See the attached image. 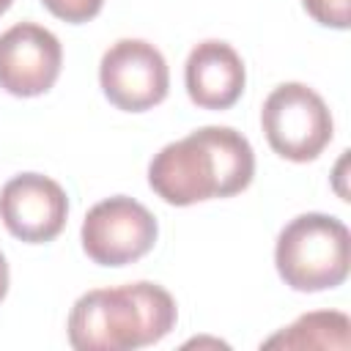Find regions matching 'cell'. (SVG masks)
<instances>
[{
	"label": "cell",
	"mask_w": 351,
	"mask_h": 351,
	"mask_svg": "<svg viewBox=\"0 0 351 351\" xmlns=\"http://www.w3.org/2000/svg\"><path fill=\"white\" fill-rule=\"evenodd\" d=\"M255 154L233 126H200L167 143L148 165V186L170 206L233 197L252 184Z\"/></svg>",
	"instance_id": "6da1fadb"
},
{
	"label": "cell",
	"mask_w": 351,
	"mask_h": 351,
	"mask_svg": "<svg viewBox=\"0 0 351 351\" xmlns=\"http://www.w3.org/2000/svg\"><path fill=\"white\" fill-rule=\"evenodd\" d=\"M176 299L156 282H126L82 293L69 313V343L77 351H132L167 337Z\"/></svg>",
	"instance_id": "7a4b0ae2"
},
{
	"label": "cell",
	"mask_w": 351,
	"mask_h": 351,
	"mask_svg": "<svg viewBox=\"0 0 351 351\" xmlns=\"http://www.w3.org/2000/svg\"><path fill=\"white\" fill-rule=\"evenodd\" d=\"M274 266L299 293L332 291L351 271V233L343 219L321 211L293 217L277 236Z\"/></svg>",
	"instance_id": "3957f363"
},
{
	"label": "cell",
	"mask_w": 351,
	"mask_h": 351,
	"mask_svg": "<svg viewBox=\"0 0 351 351\" xmlns=\"http://www.w3.org/2000/svg\"><path fill=\"white\" fill-rule=\"evenodd\" d=\"M261 126L271 151L288 162L318 159L335 134L326 101L304 82L277 85L261 107Z\"/></svg>",
	"instance_id": "277c9868"
},
{
	"label": "cell",
	"mask_w": 351,
	"mask_h": 351,
	"mask_svg": "<svg viewBox=\"0 0 351 351\" xmlns=\"http://www.w3.org/2000/svg\"><path fill=\"white\" fill-rule=\"evenodd\" d=\"M156 236V217L126 195L99 200L80 228L82 250L99 266H126L140 261L154 250Z\"/></svg>",
	"instance_id": "5b68a950"
},
{
	"label": "cell",
	"mask_w": 351,
	"mask_h": 351,
	"mask_svg": "<svg viewBox=\"0 0 351 351\" xmlns=\"http://www.w3.org/2000/svg\"><path fill=\"white\" fill-rule=\"evenodd\" d=\"M99 85L107 101L118 110L145 112L165 101L170 90V69L154 44L143 38H121L101 55Z\"/></svg>",
	"instance_id": "8992f818"
},
{
	"label": "cell",
	"mask_w": 351,
	"mask_h": 351,
	"mask_svg": "<svg viewBox=\"0 0 351 351\" xmlns=\"http://www.w3.org/2000/svg\"><path fill=\"white\" fill-rule=\"evenodd\" d=\"M63 66V47L52 30L36 22H19L0 33V88L30 99L47 93Z\"/></svg>",
	"instance_id": "52a82bcc"
},
{
	"label": "cell",
	"mask_w": 351,
	"mask_h": 351,
	"mask_svg": "<svg viewBox=\"0 0 351 351\" xmlns=\"http://www.w3.org/2000/svg\"><path fill=\"white\" fill-rule=\"evenodd\" d=\"M69 217L63 186L41 173H19L0 189V219L25 244H44L60 236Z\"/></svg>",
	"instance_id": "ba28073f"
},
{
	"label": "cell",
	"mask_w": 351,
	"mask_h": 351,
	"mask_svg": "<svg viewBox=\"0 0 351 351\" xmlns=\"http://www.w3.org/2000/svg\"><path fill=\"white\" fill-rule=\"evenodd\" d=\"M247 71L241 55L219 38L192 47L184 63V85L189 99L203 110H228L244 93Z\"/></svg>",
	"instance_id": "9c48e42d"
},
{
	"label": "cell",
	"mask_w": 351,
	"mask_h": 351,
	"mask_svg": "<svg viewBox=\"0 0 351 351\" xmlns=\"http://www.w3.org/2000/svg\"><path fill=\"white\" fill-rule=\"evenodd\" d=\"M351 343V318L340 310H315L299 315L291 326L280 329L263 348H329L346 351Z\"/></svg>",
	"instance_id": "30bf717a"
},
{
	"label": "cell",
	"mask_w": 351,
	"mask_h": 351,
	"mask_svg": "<svg viewBox=\"0 0 351 351\" xmlns=\"http://www.w3.org/2000/svg\"><path fill=\"white\" fill-rule=\"evenodd\" d=\"M302 5L324 27L346 30L351 25V0H302Z\"/></svg>",
	"instance_id": "8fae6325"
},
{
	"label": "cell",
	"mask_w": 351,
	"mask_h": 351,
	"mask_svg": "<svg viewBox=\"0 0 351 351\" xmlns=\"http://www.w3.org/2000/svg\"><path fill=\"white\" fill-rule=\"evenodd\" d=\"M41 3L52 16L71 22V25H82L93 19L104 5V0H41Z\"/></svg>",
	"instance_id": "7c38bea8"
},
{
	"label": "cell",
	"mask_w": 351,
	"mask_h": 351,
	"mask_svg": "<svg viewBox=\"0 0 351 351\" xmlns=\"http://www.w3.org/2000/svg\"><path fill=\"white\" fill-rule=\"evenodd\" d=\"M8 293V263H5V255L0 252V302L5 299Z\"/></svg>",
	"instance_id": "4fadbf2b"
},
{
	"label": "cell",
	"mask_w": 351,
	"mask_h": 351,
	"mask_svg": "<svg viewBox=\"0 0 351 351\" xmlns=\"http://www.w3.org/2000/svg\"><path fill=\"white\" fill-rule=\"evenodd\" d=\"M11 3H14V0H0V14H5V11L11 8Z\"/></svg>",
	"instance_id": "5bb4252c"
}]
</instances>
